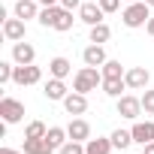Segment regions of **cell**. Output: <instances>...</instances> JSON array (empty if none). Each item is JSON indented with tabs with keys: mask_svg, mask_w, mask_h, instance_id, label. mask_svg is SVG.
<instances>
[{
	"mask_svg": "<svg viewBox=\"0 0 154 154\" xmlns=\"http://www.w3.org/2000/svg\"><path fill=\"white\" fill-rule=\"evenodd\" d=\"M97 3L103 6V12L109 15V12H118V6H121V0H97Z\"/></svg>",
	"mask_w": 154,
	"mask_h": 154,
	"instance_id": "obj_30",
	"label": "cell"
},
{
	"mask_svg": "<svg viewBox=\"0 0 154 154\" xmlns=\"http://www.w3.org/2000/svg\"><path fill=\"white\" fill-rule=\"evenodd\" d=\"M142 154H154V142H148V145H142Z\"/></svg>",
	"mask_w": 154,
	"mask_h": 154,
	"instance_id": "obj_34",
	"label": "cell"
},
{
	"mask_svg": "<svg viewBox=\"0 0 154 154\" xmlns=\"http://www.w3.org/2000/svg\"><path fill=\"white\" fill-rule=\"evenodd\" d=\"M48 72L54 75V79H66V75L72 72V63H69L66 57H51V60H48Z\"/></svg>",
	"mask_w": 154,
	"mask_h": 154,
	"instance_id": "obj_17",
	"label": "cell"
},
{
	"mask_svg": "<svg viewBox=\"0 0 154 154\" xmlns=\"http://www.w3.org/2000/svg\"><path fill=\"white\" fill-rule=\"evenodd\" d=\"M142 112L145 115H154V91H148V88L142 94Z\"/></svg>",
	"mask_w": 154,
	"mask_h": 154,
	"instance_id": "obj_28",
	"label": "cell"
},
{
	"mask_svg": "<svg viewBox=\"0 0 154 154\" xmlns=\"http://www.w3.org/2000/svg\"><path fill=\"white\" fill-rule=\"evenodd\" d=\"M0 118H3L6 124H18L24 118V103L15 100V97H3L0 100Z\"/></svg>",
	"mask_w": 154,
	"mask_h": 154,
	"instance_id": "obj_3",
	"label": "cell"
},
{
	"mask_svg": "<svg viewBox=\"0 0 154 154\" xmlns=\"http://www.w3.org/2000/svg\"><path fill=\"white\" fill-rule=\"evenodd\" d=\"M97 88H103V69L100 66H82L79 72L72 75V91H79V94H91V91H97Z\"/></svg>",
	"mask_w": 154,
	"mask_h": 154,
	"instance_id": "obj_1",
	"label": "cell"
},
{
	"mask_svg": "<svg viewBox=\"0 0 154 154\" xmlns=\"http://www.w3.org/2000/svg\"><path fill=\"white\" fill-rule=\"evenodd\" d=\"M24 154H51L54 148L45 142V139H24V148H21Z\"/></svg>",
	"mask_w": 154,
	"mask_h": 154,
	"instance_id": "obj_21",
	"label": "cell"
},
{
	"mask_svg": "<svg viewBox=\"0 0 154 154\" xmlns=\"http://www.w3.org/2000/svg\"><path fill=\"white\" fill-rule=\"evenodd\" d=\"M45 100H63L66 97V85H63V79H54V75H51V79L45 82Z\"/></svg>",
	"mask_w": 154,
	"mask_h": 154,
	"instance_id": "obj_16",
	"label": "cell"
},
{
	"mask_svg": "<svg viewBox=\"0 0 154 154\" xmlns=\"http://www.w3.org/2000/svg\"><path fill=\"white\" fill-rule=\"evenodd\" d=\"M69 139V133H66V127H48V133H45V142L54 148V151H60V145Z\"/></svg>",
	"mask_w": 154,
	"mask_h": 154,
	"instance_id": "obj_19",
	"label": "cell"
},
{
	"mask_svg": "<svg viewBox=\"0 0 154 154\" xmlns=\"http://www.w3.org/2000/svg\"><path fill=\"white\" fill-rule=\"evenodd\" d=\"M12 75H15V66H12L9 60H0V85L12 82Z\"/></svg>",
	"mask_w": 154,
	"mask_h": 154,
	"instance_id": "obj_27",
	"label": "cell"
},
{
	"mask_svg": "<svg viewBox=\"0 0 154 154\" xmlns=\"http://www.w3.org/2000/svg\"><path fill=\"white\" fill-rule=\"evenodd\" d=\"M39 79H42V69H39L36 63L15 66V75H12V82H15V85H21V88H24V85H36Z\"/></svg>",
	"mask_w": 154,
	"mask_h": 154,
	"instance_id": "obj_6",
	"label": "cell"
},
{
	"mask_svg": "<svg viewBox=\"0 0 154 154\" xmlns=\"http://www.w3.org/2000/svg\"><path fill=\"white\" fill-rule=\"evenodd\" d=\"M60 6H66V9H79L82 0H60Z\"/></svg>",
	"mask_w": 154,
	"mask_h": 154,
	"instance_id": "obj_31",
	"label": "cell"
},
{
	"mask_svg": "<svg viewBox=\"0 0 154 154\" xmlns=\"http://www.w3.org/2000/svg\"><path fill=\"white\" fill-rule=\"evenodd\" d=\"M60 103H63L66 115H72V118H75V115H85V112H88V94H79V91L66 94Z\"/></svg>",
	"mask_w": 154,
	"mask_h": 154,
	"instance_id": "obj_8",
	"label": "cell"
},
{
	"mask_svg": "<svg viewBox=\"0 0 154 154\" xmlns=\"http://www.w3.org/2000/svg\"><path fill=\"white\" fill-rule=\"evenodd\" d=\"M148 79H151V75H148L145 66H130V69L124 72V82H127L130 91H145V88H148Z\"/></svg>",
	"mask_w": 154,
	"mask_h": 154,
	"instance_id": "obj_7",
	"label": "cell"
},
{
	"mask_svg": "<svg viewBox=\"0 0 154 154\" xmlns=\"http://www.w3.org/2000/svg\"><path fill=\"white\" fill-rule=\"evenodd\" d=\"M72 9H66V6H54V24H51V30H60V33H66V30H72Z\"/></svg>",
	"mask_w": 154,
	"mask_h": 154,
	"instance_id": "obj_13",
	"label": "cell"
},
{
	"mask_svg": "<svg viewBox=\"0 0 154 154\" xmlns=\"http://www.w3.org/2000/svg\"><path fill=\"white\" fill-rule=\"evenodd\" d=\"M39 3H45V6H57L60 0H39Z\"/></svg>",
	"mask_w": 154,
	"mask_h": 154,
	"instance_id": "obj_35",
	"label": "cell"
},
{
	"mask_svg": "<svg viewBox=\"0 0 154 154\" xmlns=\"http://www.w3.org/2000/svg\"><path fill=\"white\" fill-rule=\"evenodd\" d=\"M118 115L127 118V121H136L142 115V97H133V94L118 97Z\"/></svg>",
	"mask_w": 154,
	"mask_h": 154,
	"instance_id": "obj_4",
	"label": "cell"
},
{
	"mask_svg": "<svg viewBox=\"0 0 154 154\" xmlns=\"http://www.w3.org/2000/svg\"><path fill=\"white\" fill-rule=\"evenodd\" d=\"M66 133H69V139H75V142H88V139H91V124H88L85 118L75 115V118L66 124Z\"/></svg>",
	"mask_w": 154,
	"mask_h": 154,
	"instance_id": "obj_10",
	"label": "cell"
},
{
	"mask_svg": "<svg viewBox=\"0 0 154 154\" xmlns=\"http://www.w3.org/2000/svg\"><path fill=\"white\" fill-rule=\"evenodd\" d=\"M100 69H103V79H124V72H127L121 66V60H106Z\"/></svg>",
	"mask_w": 154,
	"mask_h": 154,
	"instance_id": "obj_22",
	"label": "cell"
},
{
	"mask_svg": "<svg viewBox=\"0 0 154 154\" xmlns=\"http://www.w3.org/2000/svg\"><path fill=\"white\" fill-rule=\"evenodd\" d=\"M151 18V6L145 3V0H136V3H127V9L121 12V21L127 27H145Z\"/></svg>",
	"mask_w": 154,
	"mask_h": 154,
	"instance_id": "obj_2",
	"label": "cell"
},
{
	"mask_svg": "<svg viewBox=\"0 0 154 154\" xmlns=\"http://www.w3.org/2000/svg\"><path fill=\"white\" fill-rule=\"evenodd\" d=\"M12 60L18 63V66H27V63H33L36 60V48L30 45V42H12Z\"/></svg>",
	"mask_w": 154,
	"mask_h": 154,
	"instance_id": "obj_9",
	"label": "cell"
},
{
	"mask_svg": "<svg viewBox=\"0 0 154 154\" xmlns=\"http://www.w3.org/2000/svg\"><path fill=\"white\" fill-rule=\"evenodd\" d=\"M82 60L88 63V66H103L109 57H106V48L103 45H97V42H91L85 51H82Z\"/></svg>",
	"mask_w": 154,
	"mask_h": 154,
	"instance_id": "obj_14",
	"label": "cell"
},
{
	"mask_svg": "<svg viewBox=\"0 0 154 154\" xmlns=\"http://www.w3.org/2000/svg\"><path fill=\"white\" fill-rule=\"evenodd\" d=\"M39 24H42V27H51V24H54V6H45V9L39 12Z\"/></svg>",
	"mask_w": 154,
	"mask_h": 154,
	"instance_id": "obj_29",
	"label": "cell"
},
{
	"mask_svg": "<svg viewBox=\"0 0 154 154\" xmlns=\"http://www.w3.org/2000/svg\"><path fill=\"white\" fill-rule=\"evenodd\" d=\"M109 36H112V30H109V24H106V21H103V24H94V27H91V42L103 45V42H109Z\"/></svg>",
	"mask_w": 154,
	"mask_h": 154,
	"instance_id": "obj_23",
	"label": "cell"
},
{
	"mask_svg": "<svg viewBox=\"0 0 154 154\" xmlns=\"http://www.w3.org/2000/svg\"><path fill=\"white\" fill-rule=\"evenodd\" d=\"M45 133H48V127L42 121H30L27 130H24V139H45Z\"/></svg>",
	"mask_w": 154,
	"mask_h": 154,
	"instance_id": "obj_24",
	"label": "cell"
},
{
	"mask_svg": "<svg viewBox=\"0 0 154 154\" xmlns=\"http://www.w3.org/2000/svg\"><path fill=\"white\" fill-rule=\"evenodd\" d=\"M145 3H148V6H151V9H154V0H145Z\"/></svg>",
	"mask_w": 154,
	"mask_h": 154,
	"instance_id": "obj_36",
	"label": "cell"
},
{
	"mask_svg": "<svg viewBox=\"0 0 154 154\" xmlns=\"http://www.w3.org/2000/svg\"><path fill=\"white\" fill-rule=\"evenodd\" d=\"M130 133H133V142L148 145V142H154V121H136L130 127Z\"/></svg>",
	"mask_w": 154,
	"mask_h": 154,
	"instance_id": "obj_12",
	"label": "cell"
},
{
	"mask_svg": "<svg viewBox=\"0 0 154 154\" xmlns=\"http://www.w3.org/2000/svg\"><path fill=\"white\" fill-rule=\"evenodd\" d=\"M124 3H136V0H124Z\"/></svg>",
	"mask_w": 154,
	"mask_h": 154,
	"instance_id": "obj_37",
	"label": "cell"
},
{
	"mask_svg": "<svg viewBox=\"0 0 154 154\" xmlns=\"http://www.w3.org/2000/svg\"><path fill=\"white\" fill-rule=\"evenodd\" d=\"M3 36L9 42H21L24 39V18H3Z\"/></svg>",
	"mask_w": 154,
	"mask_h": 154,
	"instance_id": "obj_11",
	"label": "cell"
},
{
	"mask_svg": "<svg viewBox=\"0 0 154 154\" xmlns=\"http://www.w3.org/2000/svg\"><path fill=\"white\" fill-rule=\"evenodd\" d=\"M121 91H127V82L124 79H103V94L106 97H115L118 100V97H124Z\"/></svg>",
	"mask_w": 154,
	"mask_h": 154,
	"instance_id": "obj_20",
	"label": "cell"
},
{
	"mask_svg": "<svg viewBox=\"0 0 154 154\" xmlns=\"http://www.w3.org/2000/svg\"><path fill=\"white\" fill-rule=\"evenodd\" d=\"M103 6L97 3V0H85V3L79 6V21H85L88 27H94V24H103Z\"/></svg>",
	"mask_w": 154,
	"mask_h": 154,
	"instance_id": "obj_5",
	"label": "cell"
},
{
	"mask_svg": "<svg viewBox=\"0 0 154 154\" xmlns=\"http://www.w3.org/2000/svg\"><path fill=\"white\" fill-rule=\"evenodd\" d=\"M115 145H112V139H103V136H97V139H88L85 142V154H109Z\"/></svg>",
	"mask_w": 154,
	"mask_h": 154,
	"instance_id": "obj_18",
	"label": "cell"
},
{
	"mask_svg": "<svg viewBox=\"0 0 154 154\" xmlns=\"http://www.w3.org/2000/svg\"><path fill=\"white\" fill-rule=\"evenodd\" d=\"M60 154H85V142H75V139H66L60 145Z\"/></svg>",
	"mask_w": 154,
	"mask_h": 154,
	"instance_id": "obj_26",
	"label": "cell"
},
{
	"mask_svg": "<svg viewBox=\"0 0 154 154\" xmlns=\"http://www.w3.org/2000/svg\"><path fill=\"white\" fill-rule=\"evenodd\" d=\"M145 30H148V33H151V36H154V15H151V18H148V24H145Z\"/></svg>",
	"mask_w": 154,
	"mask_h": 154,
	"instance_id": "obj_33",
	"label": "cell"
},
{
	"mask_svg": "<svg viewBox=\"0 0 154 154\" xmlns=\"http://www.w3.org/2000/svg\"><path fill=\"white\" fill-rule=\"evenodd\" d=\"M36 3L39 0H15V15L24 18V21L27 18H39V6Z\"/></svg>",
	"mask_w": 154,
	"mask_h": 154,
	"instance_id": "obj_15",
	"label": "cell"
},
{
	"mask_svg": "<svg viewBox=\"0 0 154 154\" xmlns=\"http://www.w3.org/2000/svg\"><path fill=\"white\" fill-rule=\"evenodd\" d=\"M0 154H24V151H15V148H6V145H3V148H0Z\"/></svg>",
	"mask_w": 154,
	"mask_h": 154,
	"instance_id": "obj_32",
	"label": "cell"
},
{
	"mask_svg": "<svg viewBox=\"0 0 154 154\" xmlns=\"http://www.w3.org/2000/svg\"><path fill=\"white\" fill-rule=\"evenodd\" d=\"M109 139H112V145H115V148H130V142H133V133H130V130H115Z\"/></svg>",
	"mask_w": 154,
	"mask_h": 154,
	"instance_id": "obj_25",
	"label": "cell"
}]
</instances>
